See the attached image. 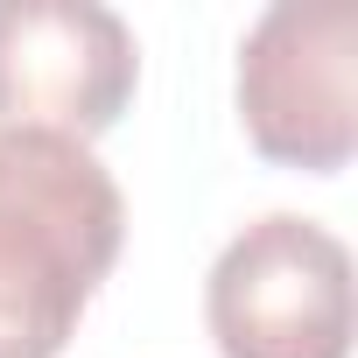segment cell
<instances>
[{
  "label": "cell",
  "instance_id": "1",
  "mask_svg": "<svg viewBox=\"0 0 358 358\" xmlns=\"http://www.w3.org/2000/svg\"><path fill=\"white\" fill-rule=\"evenodd\" d=\"M120 239L127 197L85 141L0 134V358H57Z\"/></svg>",
  "mask_w": 358,
  "mask_h": 358
},
{
  "label": "cell",
  "instance_id": "2",
  "mask_svg": "<svg viewBox=\"0 0 358 358\" xmlns=\"http://www.w3.org/2000/svg\"><path fill=\"white\" fill-rule=\"evenodd\" d=\"M218 358H351V253L302 211H267L204 281Z\"/></svg>",
  "mask_w": 358,
  "mask_h": 358
},
{
  "label": "cell",
  "instance_id": "3",
  "mask_svg": "<svg viewBox=\"0 0 358 358\" xmlns=\"http://www.w3.org/2000/svg\"><path fill=\"white\" fill-rule=\"evenodd\" d=\"M358 8L351 0H274L239 43V127L246 141L309 176H337L358 148L351 106Z\"/></svg>",
  "mask_w": 358,
  "mask_h": 358
},
{
  "label": "cell",
  "instance_id": "4",
  "mask_svg": "<svg viewBox=\"0 0 358 358\" xmlns=\"http://www.w3.org/2000/svg\"><path fill=\"white\" fill-rule=\"evenodd\" d=\"M141 78L134 29L99 0H0V134L99 141Z\"/></svg>",
  "mask_w": 358,
  "mask_h": 358
}]
</instances>
